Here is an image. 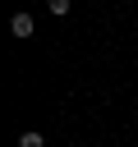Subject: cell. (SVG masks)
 Segmentation results:
<instances>
[{
	"mask_svg": "<svg viewBox=\"0 0 138 147\" xmlns=\"http://www.w3.org/2000/svg\"><path fill=\"white\" fill-rule=\"evenodd\" d=\"M18 147H46L41 133H18Z\"/></svg>",
	"mask_w": 138,
	"mask_h": 147,
	"instance_id": "obj_2",
	"label": "cell"
},
{
	"mask_svg": "<svg viewBox=\"0 0 138 147\" xmlns=\"http://www.w3.org/2000/svg\"><path fill=\"white\" fill-rule=\"evenodd\" d=\"M9 32H14V37H32V32H37L32 14H14V18H9Z\"/></svg>",
	"mask_w": 138,
	"mask_h": 147,
	"instance_id": "obj_1",
	"label": "cell"
},
{
	"mask_svg": "<svg viewBox=\"0 0 138 147\" xmlns=\"http://www.w3.org/2000/svg\"><path fill=\"white\" fill-rule=\"evenodd\" d=\"M46 9L51 14H69V0H46Z\"/></svg>",
	"mask_w": 138,
	"mask_h": 147,
	"instance_id": "obj_3",
	"label": "cell"
}]
</instances>
